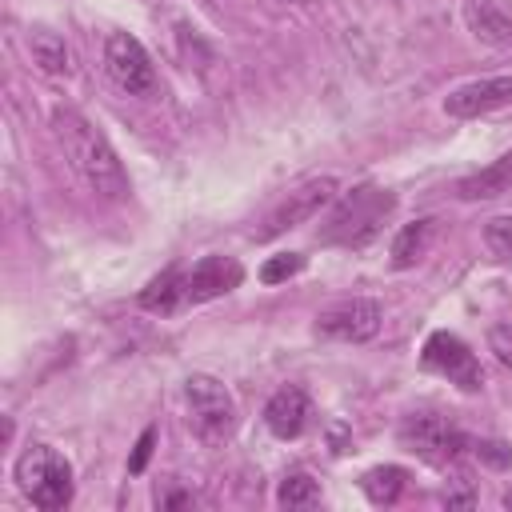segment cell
I'll list each match as a JSON object with an SVG mask.
<instances>
[{
    "mask_svg": "<svg viewBox=\"0 0 512 512\" xmlns=\"http://www.w3.org/2000/svg\"><path fill=\"white\" fill-rule=\"evenodd\" d=\"M52 124H56V136L64 144V156L72 160V168L80 172V180L104 196V200H124L132 192L128 184V172L116 156V148L108 144V136L76 108H56L52 112Z\"/></svg>",
    "mask_w": 512,
    "mask_h": 512,
    "instance_id": "obj_1",
    "label": "cell"
},
{
    "mask_svg": "<svg viewBox=\"0 0 512 512\" xmlns=\"http://www.w3.org/2000/svg\"><path fill=\"white\" fill-rule=\"evenodd\" d=\"M396 212V196L376 184H360L340 196L332 216L320 228V244H340V248H368L380 232L384 220Z\"/></svg>",
    "mask_w": 512,
    "mask_h": 512,
    "instance_id": "obj_2",
    "label": "cell"
},
{
    "mask_svg": "<svg viewBox=\"0 0 512 512\" xmlns=\"http://www.w3.org/2000/svg\"><path fill=\"white\" fill-rule=\"evenodd\" d=\"M16 484L20 492L44 508V512H56V508H68L72 500V464L48 448V444H32L20 460H16Z\"/></svg>",
    "mask_w": 512,
    "mask_h": 512,
    "instance_id": "obj_3",
    "label": "cell"
},
{
    "mask_svg": "<svg viewBox=\"0 0 512 512\" xmlns=\"http://www.w3.org/2000/svg\"><path fill=\"white\" fill-rule=\"evenodd\" d=\"M184 400H188L192 428H196L204 440L220 444V440H228V436L236 432V400H232V392H228L216 376L192 372V376L184 380Z\"/></svg>",
    "mask_w": 512,
    "mask_h": 512,
    "instance_id": "obj_4",
    "label": "cell"
},
{
    "mask_svg": "<svg viewBox=\"0 0 512 512\" xmlns=\"http://www.w3.org/2000/svg\"><path fill=\"white\" fill-rule=\"evenodd\" d=\"M396 440L408 452H416L420 460H428V464H452L468 448V436L456 424H448L444 416H436V412H412V416H404L400 428H396Z\"/></svg>",
    "mask_w": 512,
    "mask_h": 512,
    "instance_id": "obj_5",
    "label": "cell"
},
{
    "mask_svg": "<svg viewBox=\"0 0 512 512\" xmlns=\"http://www.w3.org/2000/svg\"><path fill=\"white\" fill-rule=\"evenodd\" d=\"M104 68L112 76L116 88H124L128 96H148L156 88V68L152 56L144 52V44L128 32H112L104 40Z\"/></svg>",
    "mask_w": 512,
    "mask_h": 512,
    "instance_id": "obj_6",
    "label": "cell"
},
{
    "mask_svg": "<svg viewBox=\"0 0 512 512\" xmlns=\"http://www.w3.org/2000/svg\"><path fill=\"white\" fill-rule=\"evenodd\" d=\"M420 364L452 384H460L464 392H476L484 384V372H480V360L476 352L456 336V332H432L424 340V352H420Z\"/></svg>",
    "mask_w": 512,
    "mask_h": 512,
    "instance_id": "obj_7",
    "label": "cell"
},
{
    "mask_svg": "<svg viewBox=\"0 0 512 512\" xmlns=\"http://www.w3.org/2000/svg\"><path fill=\"white\" fill-rule=\"evenodd\" d=\"M384 324V308L368 296H352V300H336L332 308H324L316 316V332L328 340H344V344H364L380 332Z\"/></svg>",
    "mask_w": 512,
    "mask_h": 512,
    "instance_id": "obj_8",
    "label": "cell"
},
{
    "mask_svg": "<svg viewBox=\"0 0 512 512\" xmlns=\"http://www.w3.org/2000/svg\"><path fill=\"white\" fill-rule=\"evenodd\" d=\"M336 200V180L332 176H320V180H308V184H300L296 192H288V200L264 220V228H260V240H272V236H280V232H288V228H296V224H308L324 204H332Z\"/></svg>",
    "mask_w": 512,
    "mask_h": 512,
    "instance_id": "obj_9",
    "label": "cell"
},
{
    "mask_svg": "<svg viewBox=\"0 0 512 512\" xmlns=\"http://www.w3.org/2000/svg\"><path fill=\"white\" fill-rule=\"evenodd\" d=\"M512 104V76H488V80H472L460 84L444 96V112L456 120H472V116H488L496 108Z\"/></svg>",
    "mask_w": 512,
    "mask_h": 512,
    "instance_id": "obj_10",
    "label": "cell"
},
{
    "mask_svg": "<svg viewBox=\"0 0 512 512\" xmlns=\"http://www.w3.org/2000/svg\"><path fill=\"white\" fill-rule=\"evenodd\" d=\"M244 280V268L232 256H204L192 272H184V304H204L224 292H232Z\"/></svg>",
    "mask_w": 512,
    "mask_h": 512,
    "instance_id": "obj_11",
    "label": "cell"
},
{
    "mask_svg": "<svg viewBox=\"0 0 512 512\" xmlns=\"http://www.w3.org/2000/svg\"><path fill=\"white\" fill-rule=\"evenodd\" d=\"M308 416H312V404H308V392H304L300 384L276 388V392L268 396V404H264V424H268V432L280 436V440H296V436L304 432Z\"/></svg>",
    "mask_w": 512,
    "mask_h": 512,
    "instance_id": "obj_12",
    "label": "cell"
},
{
    "mask_svg": "<svg viewBox=\"0 0 512 512\" xmlns=\"http://www.w3.org/2000/svg\"><path fill=\"white\" fill-rule=\"evenodd\" d=\"M464 24L480 44H512V0H464Z\"/></svg>",
    "mask_w": 512,
    "mask_h": 512,
    "instance_id": "obj_13",
    "label": "cell"
},
{
    "mask_svg": "<svg viewBox=\"0 0 512 512\" xmlns=\"http://www.w3.org/2000/svg\"><path fill=\"white\" fill-rule=\"evenodd\" d=\"M28 52H32V64L44 76H68V68H72V52H68L64 36L52 32V28H32L28 32Z\"/></svg>",
    "mask_w": 512,
    "mask_h": 512,
    "instance_id": "obj_14",
    "label": "cell"
},
{
    "mask_svg": "<svg viewBox=\"0 0 512 512\" xmlns=\"http://www.w3.org/2000/svg\"><path fill=\"white\" fill-rule=\"evenodd\" d=\"M512 188V152H504L500 160H492L488 168H480L476 176H464L456 184V192L464 200H488V196H500Z\"/></svg>",
    "mask_w": 512,
    "mask_h": 512,
    "instance_id": "obj_15",
    "label": "cell"
},
{
    "mask_svg": "<svg viewBox=\"0 0 512 512\" xmlns=\"http://www.w3.org/2000/svg\"><path fill=\"white\" fill-rule=\"evenodd\" d=\"M180 284H184V272L180 268H164L140 292V308H148V312H172V308H180L184 304V288Z\"/></svg>",
    "mask_w": 512,
    "mask_h": 512,
    "instance_id": "obj_16",
    "label": "cell"
},
{
    "mask_svg": "<svg viewBox=\"0 0 512 512\" xmlns=\"http://www.w3.org/2000/svg\"><path fill=\"white\" fill-rule=\"evenodd\" d=\"M432 224L436 220H412V224H404L400 232H396V240H392V268H412L420 256H424V248H428V236H432Z\"/></svg>",
    "mask_w": 512,
    "mask_h": 512,
    "instance_id": "obj_17",
    "label": "cell"
},
{
    "mask_svg": "<svg viewBox=\"0 0 512 512\" xmlns=\"http://www.w3.org/2000/svg\"><path fill=\"white\" fill-rule=\"evenodd\" d=\"M404 480H408L404 468H396V464H380V468H368V472H364L360 488H364V496H368L372 504H396L400 492H404Z\"/></svg>",
    "mask_w": 512,
    "mask_h": 512,
    "instance_id": "obj_18",
    "label": "cell"
},
{
    "mask_svg": "<svg viewBox=\"0 0 512 512\" xmlns=\"http://www.w3.org/2000/svg\"><path fill=\"white\" fill-rule=\"evenodd\" d=\"M276 500H280L284 508H312V504L320 500V488H316V480H312L308 472H292V476L280 480Z\"/></svg>",
    "mask_w": 512,
    "mask_h": 512,
    "instance_id": "obj_19",
    "label": "cell"
},
{
    "mask_svg": "<svg viewBox=\"0 0 512 512\" xmlns=\"http://www.w3.org/2000/svg\"><path fill=\"white\" fill-rule=\"evenodd\" d=\"M300 268H304V256H300V252H280V256L264 260L260 280H264V284H280V280H292Z\"/></svg>",
    "mask_w": 512,
    "mask_h": 512,
    "instance_id": "obj_20",
    "label": "cell"
},
{
    "mask_svg": "<svg viewBox=\"0 0 512 512\" xmlns=\"http://www.w3.org/2000/svg\"><path fill=\"white\" fill-rule=\"evenodd\" d=\"M484 244L500 256V260H512V216H492L484 224Z\"/></svg>",
    "mask_w": 512,
    "mask_h": 512,
    "instance_id": "obj_21",
    "label": "cell"
},
{
    "mask_svg": "<svg viewBox=\"0 0 512 512\" xmlns=\"http://www.w3.org/2000/svg\"><path fill=\"white\" fill-rule=\"evenodd\" d=\"M472 452H476V460L488 464V468H508V464H512V448H508L504 440H476Z\"/></svg>",
    "mask_w": 512,
    "mask_h": 512,
    "instance_id": "obj_22",
    "label": "cell"
},
{
    "mask_svg": "<svg viewBox=\"0 0 512 512\" xmlns=\"http://www.w3.org/2000/svg\"><path fill=\"white\" fill-rule=\"evenodd\" d=\"M152 448H156V428H144L140 440H136V448H132V456H128V472H132V476H140V472L148 468Z\"/></svg>",
    "mask_w": 512,
    "mask_h": 512,
    "instance_id": "obj_23",
    "label": "cell"
},
{
    "mask_svg": "<svg viewBox=\"0 0 512 512\" xmlns=\"http://www.w3.org/2000/svg\"><path fill=\"white\" fill-rule=\"evenodd\" d=\"M488 348L496 352V360H500V364H508V368H512V324H496V328L488 332Z\"/></svg>",
    "mask_w": 512,
    "mask_h": 512,
    "instance_id": "obj_24",
    "label": "cell"
},
{
    "mask_svg": "<svg viewBox=\"0 0 512 512\" xmlns=\"http://www.w3.org/2000/svg\"><path fill=\"white\" fill-rule=\"evenodd\" d=\"M444 504H476V488L468 480H456L444 488Z\"/></svg>",
    "mask_w": 512,
    "mask_h": 512,
    "instance_id": "obj_25",
    "label": "cell"
},
{
    "mask_svg": "<svg viewBox=\"0 0 512 512\" xmlns=\"http://www.w3.org/2000/svg\"><path fill=\"white\" fill-rule=\"evenodd\" d=\"M504 508H512V492H508V496H504Z\"/></svg>",
    "mask_w": 512,
    "mask_h": 512,
    "instance_id": "obj_26",
    "label": "cell"
}]
</instances>
